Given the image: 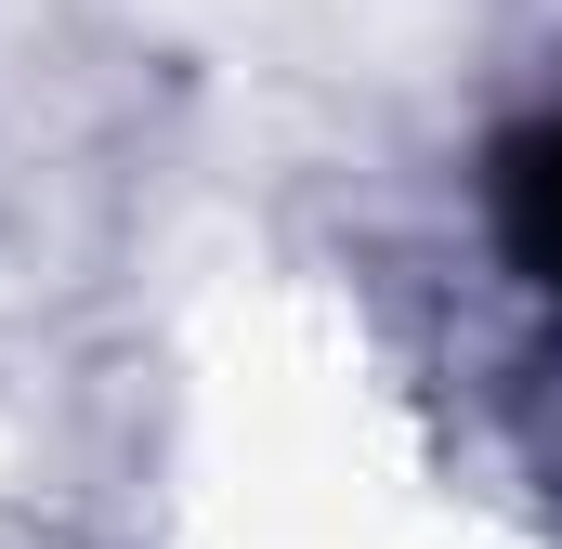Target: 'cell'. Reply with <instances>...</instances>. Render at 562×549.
Returning <instances> with one entry per match:
<instances>
[{
	"label": "cell",
	"instance_id": "obj_1",
	"mask_svg": "<svg viewBox=\"0 0 562 549\" xmlns=\"http://www.w3.org/2000/svg\"><path fill=\"white\" fill-rule=\"evenodd\" d=\"M497 249L562 301V119H550V132H524L510 157H497Z\"/></svg>",
	"mask_w": 562,
	"mask_h": 549
}]
</instances>
